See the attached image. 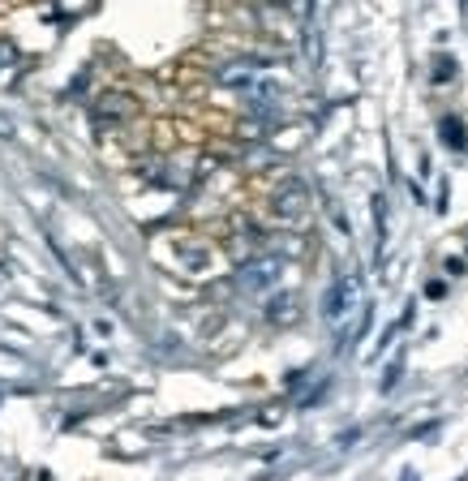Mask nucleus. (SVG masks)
<instances>
[{"label":"nucleus","mask_w":468,"mask_h":481,"mask_svg":"<svg viewBox=\"0 0 468 481\" xmlns=\"http://www.w3.org/2000/svg\"><path fill=\"white\" fill-rule=\"evenodd\" d=\"M356 301H361V280L356 275H340L327 288V297H323V318L327 323H344V318L356 309Z\"/></svg>","instance_id":"1"},{"label":"nucleus","mask_w":468,"mask_h":481,"mask_svg":"<svg viewBox=\"0 0 468 481\" xmlns=\"http://www.w3.org/2000/svg\"><path fill=\"white\" fill-rule=\"evenodd\" d=\"M280 258H263V262H249L245 271H241V284L245 288H253V292H263V288H271L275 280H280Z\"/></svg>","instance_id":"2"},{"label":"nucleus","mask_w":468,"mask_h":481,"mask_svg":"<svg viewBox=\"0 0 468 481\" xmlns=\"http://www.w3.org/2000/svg\"><path fill=\"white\" fill-rule=\"evenodd\" d=\"M305 202H309V198H305V185H301V181H292V185L275 198V210H280V215H288V220H296L301 210H305Z\"/></svg>","instance_id":"3"},{"label":"nucleus","mask_w":468,"mask_h":481,"mask_svg":"<svg viewBox=\"0 0 468 481\" xmlns=\"http://www.w3.org/2000/svg\"><path fill=\"white\" fill-rule=\"evenodd\" d=\"M133 112V99L129 95H103L99 99V117H108V121H125Z\"/></svg>","instance_id":"4"}]
</instances>
